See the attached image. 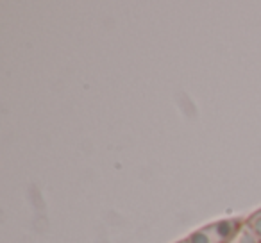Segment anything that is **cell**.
<instances>
[{
  "label": "cell",
  "instance_id": "1",
  "mask_svg": "<svg viewBox=\"0 0 261 243\" xmlns=\"http://www.w3.org/2000/svg\"><path fill=\"white\" fill-rule=\"evenodd\" d=\"M240 229H242L240 220L231 218V220H220V222H217V224H211L210 227H207V231L211 232V236H213L217 243H227L229 239H232L238 234Z\"/></svg>",
  "mask_w": 261,
  "mask_h": 243
},
{
  "label": "cell",
  "instance_id": "2",
  "mask_svg": "<svg viewBox=\"0 0 261 243\" xmlns=\"http://www.w3.org/2000/svg\"><path fill=\"white\" fill-rule=\"evenodd\" d=\"M186 243H217V241H215V238L211 236V232L207 229H202V231H197L193 234H190Z\"/></svg>",
  "mask_w": 261,
  "mask_h": 243
},
{
  "label": "cell",
  "instance_id": "3",
  "mask_svg": "<svg viewBox=\"0 0 261 243\" xmlns=\"http://www.w3.org/2000/svg\"><path fill=\"white\" fill-rule=\"evenodd\" d=\"M238 243H261V239L254 234V231L249 225H243L238 232Z\"/></svg>",
  "mask_w": 261,
  "mask_h": 243
},
{
  "label": "cell",
  "instance_id": "4",
  "mask_svg": "<svg viewBox=\"0 0 261 243\" xmlns=\"http://www.w3.org/2000/svg\"><path fill=\"white\" fill-rule=\"evenodd\" d=\"M247 225H249V227L254 231V234L261 239V211L256 214H252V217L249 218V222H247Z\"/></svg>",
  "mask_w": 261,
  "mask_h": 243
},
{
  "label": "cell",
  "instance_id": "5",
  "mask_svg": "<svg viewBox=\"0 0 261 243\" xmlns=\"http://www.w3.org/2000/svg\"><path fill=\"white\" fill-rule=\"evenodd\" d=\"M185 243H186V241H185Z\"/></svg>",
  "mask_w": 261,
  "mask_h": 243
}]
</instances>
